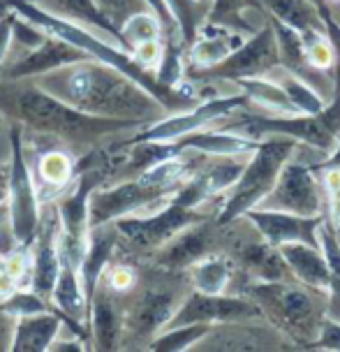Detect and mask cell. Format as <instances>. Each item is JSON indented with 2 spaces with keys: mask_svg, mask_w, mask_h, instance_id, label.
I'll list each match as a JSON object with an SVG mask.
<instances>
[{
  "mask_svg": "<svg viewBox=\"0 0 340 352\" xmlns=\"http://www.w3.org/2000/svg\"><path fill=\"white\" fill-rule=\"evenodd\" d=\"M63 313H35V316L16 318L14 341H12V352H44L52 350L56 338L63 331Z\"/></svg>",
  "mask_w": 340,
  "mask_h": 352,
  "instance_id": "cb8c5ba5",
  "label": "cell"
},
{
  "mask_svg": "<svg viewBox=\"0 0 340 352\" xmlns=\"http://www.w3.org/2000/svg\"><path fill=\"white\" fill-rule=\"evenodd\" d=\"M315 348L338 350L340 352V322L324 318L322 327H319V336H317V343H315Z\"/></svg>",
  "mask_w": 340,
  "mask_h": 352,
  "instance_id": "7dc6e473",
  "label": "cell"
},
{
  "mask_svg": "<svg viewBox=\"0 0 340 352\" xmlns=\"http://www.w3.org/2000/svg\"><path fill=\"white\" fill-rule=\"evenodd\" d=\"M86 58H91V56L77 49L74 44L47 35V40H44L40 47L30 49L26 56H21L19 60L5 67V79L21 81L28 77H42V74H47V72H54V70H58V67L72 65V63H79Z\"/></svg>",
  "mask_w": 340,
  "mask_h": 352,
  "instance_id": "2e32d148",
  "label": "cell"
},
{
  "mask_svg": "<svg viewBox=\"0 0 340 352\" xmlns=\"http://www.w3.org/2000/svg\"><path fill=\"white\" fill-rule=\"evenodd\" d=\"M12 165H10V232L19 246H30L40 230V199H37L33 176H30L23 142L19 130H12Z\"/></svg>",
  "mask_w": 340,
  "mask_h": 352,
  "instance_id": "ba28073f",
  "label": "cell"
},
{
  "mask_svg": "<svg viewBox=\"0 0 340 352\" xmlns=\"http://www.w3.org/2000/svg\"><path fill=\"white\" fill-rule=\"evenodd\" d=\"M248 297L257 301L264 318L271 320L275 329L285 336L299 338L301 345L319 336V327L324 322L322 304H317L319 290L308 285H294L292 280H260L250 285Z\"/></svg>",
  "mask_w": 340,
  "mask_h": 352,
  "instance_id": "277c9868",
  "label": "cell"
},
{
  "mask_svg": "<svg viewBox=\"0 0 340 352\" xmlns=\"http://www.w3.org/2000/svg\"><path fill=\"white\" fill-rule=\"evenodd\" d=\"M181 77H183V63H181V54L176 44H167V49L162 52V58L155 67V79L162 86L179 88Z\"/></svg>",
  "mask_w": 340,
  "mask_h": 352,
  "instance_id": "f35d334b",
  "label": "cell"
},
{
  "mask_svg": "<svg viewBox=\"0 0 340 352\" xmlns=\"http://www.w3.org/2000/svg\"><path fill=\"white\" fill-rule=\"evenodd\" d=\"M58 223L56 218L42 216V228L37 230V248L33 255V290L44 299H52L56 278L60 269L58 253Z\"/></svg>",
  "mask_w": 340,
  "mask_h": 352,
  "instance_id": "7402d4cb",
  "label": "cell"
},
{
  "mask_svg": "<svg viewBox=\"0 0 340 352\" xmlns=\"http://www.w3.org/2000/svg\"><path fill=\"white\" fill-rule=\"evenodd\" d=\"M19 290V280L10 272L0 269V299H8L12 292Z\"/></svg>",
  "mask_w": 340,
  "mask_h": 352,
  "instance_id": "f907efd6",
  "label": "cell"
},
{
  "mask_svg": "<svg viewBox=\"0 0 340 352\" xmlns=\"http://www.w3.org/2000/svg\"><path fill=\"white\" fill-rule=\"evenodd\" d=\"M238 260L260 280H294L280 248L269 241H248L238 248Z\"/></svg>",
  "mask_w": 340,
  "mask_h": 352,
  "instance_id": "4316f807",
  "label": "cell"
},
{
  "mask_svg": "<svg viewBox=\"0 0 340 352\" xmlns=\"http://www.w3.org/2000/svg\"><path fill=\"white\" fill-rule=\"evenodd\" d=\"M104 167H88L84 174L79 176L77 186L72 188L65 197L60 199L56 211H58L60 223V236L58 243L74 262H81L88 243V234H91V220H88V202H91L93 190L102 184Z\"/></svg>",
  "mask_w": 340,
  "mask_h": 352,
  "instance_id": "30bf717a",
  "label": "cell"
},
{
  "mask_svg": "<svg viewBox=\"0 0 340 352\" xmlns=\"http://www.w3.org/2000/svg\"><path fill=\"white\" fill-rule=\"evenodd\" d=\"M174 153H194L211 155V158H238V155H248L260 146V140H250V137L236 135V132H190V135L181 137L172 142Z\"/></svg>",
  "mask_w": 340,
  "mask_h": 352,
  "instance_id": "44dd1931",
  "label": "cell"
},
{
  "mask_svg": "<svg viewBox=\"0 0 340 352\" xmlns=\"http://www.w3.org/2000/svg\"><path fill=\"white\" fill-rule=\"evenodd\" d=\"M5 267V260H3V257H0V269H3Z\"/></svg>",
  "mask_w": 340,
  "mask_h": 352,
  "instance_id": "11a10c76",
  "label": "cell"
},
{
  "mask_svg": "<svg viewBox=\"0 0 340 352\" xmlns=\"http://www.w3.org/2000/svg\"><path fill=\"white\" fill-rule=\"evenodd\" d=\"M49 5H52V12H56V14L70 19L74 23H81V26L98 30V35L104 37L106 42L116 44V47H121L123 52L132 54L130 44L123 40L118 26H113L109 19L100 12L95 0H49Z\"/></svg>",
  "mask_w": 340,
  "mask_h": 352,
  "instance_id": "d4e9b609",
  "label": "cell"
},
{
  "mask_svg": "<svg viewBox=\"0 0 340 352\" xmlns=\"http://www.w3.org/2000/svg\"><path fill=\"white\" fill-rule=\"evenodd\" d=\"M162 44L160 40H148V42H141L137 44L135 49H132V56H135V60L139 63L141 67H146V70H153L157 67V63L162 58Z\"/></svg>",
  "mask_w": 340,
  "mask_h": 352,
  "instance_id": "f6af8a7d",
  "label": "cell"
},
{
  "mask_svg": "<svg viewBox=\"0 0 340 352\" xmlns=\"http://www.w3.org/2000/svg\"><path fill=\"white\" fill-rule=\"evenodd\" d=\"M206 220L204 213L197 211V206H188L176 195L167 199L165 206L153 216H123L113 220V228L118 230V236H123L132 248L139 250H157L167 241L183 232L190 225H197Z\"/></svg>",
  "mask_w": 340,
  "mask_h": 352,
  "instance_id": "52a82bcc",
  "label": "cell"
},
{
  "mask_svg": "<svg viewBox=\"0 0 340 352\" xmlns=\"http://www.w3.org/2000/svg\"><path fill=\"white\" fill-rule=\"evenodd\" d=\"M0 96H5V100H0V107L12 111V116H16L23 125L72 142H91L109 132L135 130L144 125L141 121H128V118L84 114L37 84L14 86L12 81V86H0Z\"/></svg>",
  "mask_w": 340,
  "mask_h": 352,
  "instance_id": "7a4b0ae2",
  "label": "cell"
},
{
  "mask_svg": "<svg viewBox=\"0 0 340 352\" xmlns=\"http://www.w3.org/2000/svg\"><path fill=\"white\" fill-rule=\"evenodd\" d=\"M146 5L155 12L157 16H160L162 26H176L172 14H169V10H167V5H165V0H146Z\"/></svg>",
  "mask_w": 340,
  "mask_h": 352,
  "instance_id": "816d5d0a",
  "label": "cell"
},
{
  "mask_svg": "<svg viewBox=\"0 0 340 352\" xmlns=\"http://www.w3.org/2000/svg\"><path fill=\"white\" fill-rule=\"evenodd\" d=\"M213 241V230L206 220L197 225H190L183 232H179L172 241H167L162 248L155 250V262L165 269H190L194 262L209 255V246Z\"/></svg>",
  "mask_w": 340,
  "mask_h": 352,
  "instance_id": "d6986e66",
  "label": "cell"
},
{
  "mask_svg": "<svg viewBox=\"0 0 340 352\" xmlns=\"http://www.w3.org/2000/svg\"><path fill=\"white\" fill-rule=\"evenodd\" d=\"M297 146L299 142L289 140V137H271V140L260 142V146L253 151V158L245 162L241 176L231 186L229 197L225 199L223 209L218 213V228H227L236 218L245 216L262 204V199L273 190L285 162L297 153Z\"/></svg>",
  "mask_w": 340,
  "mask_h": 352,
  "instance_id": "5b68a950",
  "label": "cell"
},
{
  "mask_svg": "<svg viewBox=\"0 0 340 352\" xmlns=\"http://www.w3.org/2000/svg\"><path fill=\"white\" fill-rule=\"evenodd\" d=\"M243 5H245V0H213V8L209 12V21L231 26V23L238 19V12L243 10Z\"/></svg>",
  "mask_w": 340,
  "mask_h": 352,
  "instance_id": "7bdbcfd3",
  "label": "cell"
},
{
  "mask_svg": "<svg viewBox=\"0 0 340 352\" xmlns=\"http://www.w3.org/2000/svg\"><path fill=\"white\" fill-rule=\"evenodd\" d=\"M0 311L14 318H23V316H35V313H49V306L42 294H37L35 290H21L19 287L8 299H3Z\"/></svg>",
  "mask_w": 340,
  "mask_h": 352,
  "instance_id": "74e56055",
  "label": "cell"
},
{
  "mask_svg": "<svg viewBox=\"0 0 340 352\" xmlns=\"http://www.w3.org/2000/svg\"><path fill=\"white\" fill-rule=\"evenodd\" d=\"M37 172L49 188H63L72 179L74 165L65 151H49L37 160Z\"/></svg>",
  "mask_w": 340,
  "mask_h": 352,
  "instance_id": "e575fe53",
  "label": "cell"
},
{
  "mask_svg": "<svg viewBox=\"0 0 340 352\" xmlns=\"http://www.w3.org/2000/svg\"><path fill=\"white\" fill-rule=\"evenodd\" d=\"M280 65L278 40H275L273 26H264L253 37H248L231 56L223 63L209 67V70L192 72L194 79H248V77H267Z\"/></svg>",
  "mask_w": 340,
  "mask_h": 352,
  "instance_id": "8fae6325",
  "label": "cell"
},
{
  "mask_svg": "<svg viewBox=\"0 0 340 352\" xmlns=\"http://www.w3.org/2000/svg\"><path fill=\"white\" fill-rule=\"evenodd\" d=\"M280 253L285 257L294 280L304 283V285L313 287V290H319V292H326L331 287L329 264H326V257L319 246L297 241V243H285V246H280Z\"/></svg>",
  "mask_w": 340,
  "mask_h": 352,
  "instance_id": "603a6c76",
  "label": "cell"
},
{
  "mask_svg": "<svg viewBox=\"0 0 340 352\" xmlns=\"http://www.w3.org/2000/svg\"><path fill=\"white\" fill-rule=\"evenodd\" d=\"M257 209L289 211L299 216H322V192L315 179V169L294 155L285 162L273 190L262 199Z\"/></svg>",
  "mask_w": 340,
  "mask_h": 352,
  "instance_id": "7c38bea8",
  "label": "cell"
},
{
  "mask_svg": "<svg viewBox=\"0 0 340 352\" xmlns=\"http://www.w3.org/2000/svg\"><path fill=\"white\" fill-rule=\"evenodd\" d=\"M319 14L324 19V28H326V37H329V44L333 49V56H336V88H340V23L331 16V12L324 8V5H317Z\"/></svg>",
  "mask_w": 340,
  "mask_h": 352,
  "instance_id": "ee69618b",
  "label": "cell"
},
{
  "mask_svg": "<svg viewBox=\"0 0 340 352\" xmlns=\"http://www.w3.org/2000/svg\"><path fill=\"white\" fill-rule=\"evenodd\" d=\"M165 5L174 19L181 40L185 44H192L194 35H197V28H199L197 0H165Z\"/></svg>",
  "mask_w": 340,
  "mask_h": 352,
  "instance_id": "8d00e7d4",
  "label": "cell"
},
{
  "mask_svg": "<svg viewBox=\"0 0 340 352\" xmlns=\"http://www.w3.org/2000/svg\"><path fill=\"white\" fill-rule=\"evenodd\" d=\"M306 58L308 65L315 67V70H326L336 63V56H333V49L329 44V37H317V40L306 44Z\"/></svg>",
  "mask_w": 340,
  "mask_h": 352,
  "instance_id": "b9f144b4",
  "label": "cell"
},
{
  "mask_svg": "<svg viewBox=\"0 0 340 352\" xmlns=\"http://www.w3.org/2000/svg\"><path fill=\"white\" fill-rule=\"evenodd\" d=\"M183 299H176V292L172 290H146L139 294L130 313V329L137 338H153L160 334L162 327L169 324V320L176 313V308Z\"/></svg>",
  "mask_w": 340,
  "mask_h": 352,
  "instance_id": "ffe728a7",
  "label": "cell"
},
{
  "mask_svg": "<svg viewBox=\"0 0 340 352\" xmlns=\"http://www.w3.org/2000/svg\"><path fill=\"white\" fill-rule=\"evenodd\" d=\"M106 285L111 287V290L121 292V290H130L132 285H135V272L128 267H116L111 269L109 276H106Z\"/></svg>",
  "mask_w": 340,
  "mask_h": 352,
  "instance_id": "681fc988",
  "label": "cell"
},
{
  "mask_svg": "<svg viewBox=\"0 0 340 352\" xmlns=\"http://www.w3.org/2000/svg\"><path fill=\"white\" fill-rule=\"evenodd\" d=\"M245 218L255 225L264 241L271 246L280 248L285 243H310L319 246L317 230L322 225L324 216H299L289 211H273V209H253L245 213Z\"/></svg>",
  "mask_w": 340,
  "mask_h": 352,
  "instance_id": "9a60e30c",
  "label": "cell"
},
{
  "mask_svg": "<svg viewBox=\"0 0 340 352\" xmlns=\"http://www.w3.org/2000/svg\"><path fill=\"white\" fill-rule=\"evenodd\" d=\"M116 246H118V230L113 228V223L91 228L84 257H81V262H79V276H81V285H84V294L88 301V311H91V299L98 290L100 280H102L106 264H109L111 255L116 253Z\"/></svg>",
  "mask_w": 340,
  "mask_h": 352,
  "instance_id": "ac0fdd59",
  "label": "cell"
},
{
  "mask_svg": "<svg viewBox=\"0 0 340 352\" xmlns=\"http://www.w3.org/2000/svg\"><path fill=\"white\" fill-rule=\"evenodd\" d=\"M37 86L84 114L128 121H160L167 109L144 86L116 67L86 58L42 74Z\"/></svg>",
  "mask_w": 340,
  "mask_h": 352,
  "instance_id": "6da1fadb",
  "label": "cell"
},
{
  "mask_svg": "<svg viewBox=\"0 0 340 352\" xmlns=\"http://www.w3.org/2000/svg\"><path fill=\"white\" fill-rule=\"evenodd\" d=\"M162 21L153 10H141L135 12L121 23V35L123 40L130 44V49H135L137 44L148 42V40H160Z\"/></svg>",
  "mask_w": 340,
  "mask_h": 352,
  "instance_id": "836d02e7",
  "label": "cell"
},
{
  "mask_svg": "<svg viewBox=\"0 0 340 352\" xmlns=\"http://www.w3.org/2000/svg\"><path fill=\"white\" fill-rule=\"evenodd\" d=\"M282 331L273 324H253L250 320H234V322H218L192 345V350L211 352H260V350H280L287 348L282 341Z\"/></svg>",
  "mask_w": 340,
  "mask_h": 352,
  "instance_id": "5bb4252c",
  "label": "cell"
},
{
  "mask_svg": "<svg viewBox=\"0 0 340 352\" xmlns=\"http://www.w3.org/2000/svg\"><path fill=\"white\" fill-rule=\"evenodd\" d=\"M192 283L199 292L206 294H223L231 278V264L227 257L206 255L190 267Z\"/></svg>",
  "mask_w": 340,
  "mask_h": 352,
  "instance_id": "4dcf8cb0",
  "label": "cell"
},
{
  "mask_svg": "<svg viewBox=\"0 0 340 352\" xmlns=\"http://www.w3.org/2000/svg\"><path fill=\"white\" fill-rule=\"evenodd\" d=\"M248 102V96L245 93H238V96H223V98H213L206 100L201 104L188 107L181 114L176 116H165L160 121H155L153 125L144 128L139 135H135L132 140L123 142V146H135V144H146V142H176L181 137L190 135V132H197L206 125L220 121V118L231 116L236 109H241Z\"/></svg>",
  "mask_w": 340,
  "mask_h": 352,
  "instance_id": "9c48e42d",
  "label": "cell"
},
{
  "mask_svg": "<svg viewBox=\"0 0 340 352\" xmlns=\"http://www.w3.org/2000/svg\"><path fill=\"white\" fill-rule=\"evenodd\" d=\"M333 230H336V236H338V241H340V223L333 225Z\"/></svg>",
  "mask_w": 340,
  "mask_h": 352,
  "instance_id": "db71d44e",
  "label": "cell"
},
{
  "mask_svg": "<svg viewBox=\"0 0 340 352\" xmlns=\"http://www.w3.org/2000/svg\"><path fill=\"white\" fill-rule=\"evenodd\" d=\"M267 77L278 81V84L282 86V91L287 93V98L292 100V104L297 107L299 114H319V111L326 107L324 100L319 98V93L315 91V88H310L304 79L297 77L294 72L285 70L282 65L275 67L273 72H269Z\"/></svg>",
  "mask_w": 340,
  "mask_h": 352,
  "instance_id": "f546056e",
  "label": "cell"
},
{
  "mask_svg": "<svg viewBox=\"0 0 340 352\" xmlns=\"http://www.w3.org/2000/svg\"><path fill=\"white\" fill-rule=\"evenodd\" d=\"M236 135L257 140L262 135L269 137H289L299 144H308L310 148L329 155L340 137V88L333 91L331 102L319 114H292V116H260L250 114L241 123L229 128Z\"/></svg>",
  "mask_w": 340,
  "mask_h": 352,
  "instance_id": "8992f818",
  "label": "cell"
},
{
  "mask_svg": "<svg viewBox=\"0 0 340 352\" xmlns=\"http://www.w3.org/2000/svg\"><path fill=\"white\" fill-rule=\"evenodd\" d=\"M248 40L245 33L234 30L231 26L216 21H206L204 26L197 28V35L190 44V65L192 72L209 70V67L223 63L227 56H231L241 44Z\"/></svg>",
  "mask_w": 340,
  "mask_h": 352,
  "instance_id": "e0dca14e",
  "label": "cell"
},
{
  "mask_svg": "<svg viewBox=\"0 0 340 352\" xmlns=\"http://www.w3.org/2000/svg\"><path fill=\"white\" fill-rule=\"evenodd\" d=\"M317 241H319V248L326 257V264H329V278H331V297L340 301V241L336 236V230H333L331 223L322 220L317 230Z\"/></svg>",
  "mask_w": 340,
  "mask_h": 352,
  "instance_id": "d590c367",
  "label": "cell"
},
{
  "mask_svg": "<svg viewBox=\"0 0 340 352\" xmlns=\"http://www.w3.org/2000/svg\"><path fill=\"white\" fill-rule=\"evenodd\" d=\"M211 329V324H176V327H165V331L155 334L150 338L148 348L155 352H185L192 350V345L199 341L206 331Z\"/></svg>",
  "mask_w": 340,
  "mask_h": 352,
  "instance_id": "d6a6232c",
  "label": "cell"
},
{
  "mask_svg": "<svg viewBox=\"0 0 340 352\" xmlns=\"http://www.w3.org/2000/svg\"><path fill=\"white\" fill-rule=\"evenodd\" d=\"M12 37L21 44V47H26L28 52L30 49H37L40 44L47 40V33H44L42 28H37L35 23L26 21L23 16H19L14 12V23H12Z\"/></svg>",
  "mask_w": 340,
  "mask_h": 352,
  "instance_id": "60d3db41",
  "label": "cell"
},
{
  "mask_svg": "<svg viewBox=\"0 0 340 352\" xmlns=\"http://www.w3.org/2000/svg\"><path fill=\"white\" fill-rule=\"evenodd\" d=\"M88 331H91V336L95 338V348H100V350L118 348V338H121V318H118L116 306H113V301L109 299V294H106L100 285L91 299Z\"/></svg>",
  "mask_w": 340,
  "mask_h": 352,
  "instance_id": "83f0119b",
  "label": "cell"
},
{
  "mask_svg": "<svg viewBox=\"0 0 340 352\" xmlns=\"http://www.w3.org/2000/svg\"><path fill=\"white\" fill-rule=\"evenodd\" d=\"M236 84L243 88L248 100L262 104L264 109L273 111V114L280 116L299 114L297 107L292 104V100L287 98V93L282 91V86L271 77H248V79H238Z\"/></svg>",
  "mask_w": 340,
  "mask_h": 352,
  "instance_id": "f1b7e54d",
  "label": "cell"
},
{
  "mask_svg": "<svg viewBox=\"0 0 340 352\" xmlns=\"http://www.w3.org/2000/svg\"><path fill=\"white\" fill-rule=\"evenodd\" d=\"M267 8L278 21L297 30L304 37V44L326 35L319 8L310 0H267Z\"/></svg>",
  "mask_w": 340,
  "mask_h": 352,
  "instance_id": "484cf974",
  "label": "cell"
},
{
  "mask_svg": "<svg viewBox=\"0 0 340 352\" xmlns=\"http://www.w3.org/2000/svg\"><path fill=\"white\" fill-rule=\"evenodd\" d=\"M12 23H14V12H0V67L5 63V56L10 52V44H12Z\"/></svg>",
  "mask_w": 340,
  "mask_h": 352,
  "instance_id": "c3c4849f",
  "label": "cell"
},
{
  "mask_svg": "<svg viewBox=\"0 0 340 352\" xmlns=\"http://www.w3.org/2000/svg\"><path fill=\"white\" fill-rule=\"evenodd\" d=\"M190 160L183 153L169 155L141 169L135 179L121 181L109 188H95L88 202V220L91 228L113 223V220L132 216L144 206L165 204L172 195L183 186V176Z\"/></svg>",
  "mask_w": 340,
  "mask_h": 352,
  "instance_id": "3957f363",
  "label": "cell"
},
{
  "mask_svg": "<svg viewBox=\"0 0 340 352\" xmlns=\"http://www.w3.org/2000/svg\"><path fill=\"white\" fill-rule=\"evenodd\" d=\"M271 26H273L275 40H278L280 65L285 67V70L294 72L297 77H301V74L306 72V67H308L304 37H301L294 28H289L282 21H278L275 16H273V21H271Z\"/></svg>",
  "mask_w": 340,
  "mask_h": 352,
  "instance_id": "1f68e13d",
  "label": "cell"
},
{
  "mask_svg": "<svg viewBox=\"0 0 340 352\" xmlns=\"http://www.w3.org/2000/svg\"><path fill=\"white\" fill-rule=\"evenodd\" d=\"M324 186L329 192L331 220L336 225L340 223V169H324Z\"/></svg>",
  "mask_w": 340,
  "mask_h": 352,
  "instance_id": "bcb514c9",
  "label": "cell"
},
{
  "mask_svg": "<svg viewBox=\"0 0 340 352\" xmlns=\"http://www.w3.org/2000/svg\"><path fill=\"white\" fill-rule=\"evenodd\" d=\"M319 169H340V137H338V144L336 148L329 153V158H326L322 165H319Z\"/></svg>",
  "mask_w": 340,
  "mask_h": 352,
  "instance_id": "f5cc1de1",
  "label": "cell"
},
{
  "mask_svg": "<svg viewBox=\"0 0 340 352\" xmlns=\"http://www.w3.org/2000/svg\"><path fill=\"white\" fill-rule=\"evenodd\" d=\"M95 5L113 26H118V30H121V23L125 19L132 16L135 12L150 10L146 0H95Z\"/></svg>",
  "mask_w": 340,
  "mask_h": 352,
  "instance_id": "ab89813d",
  "label": "cell"
},
{
  "mask_svg": "<svg viewBox=\"0 0 340 352\" xmlns=\"http://www.w3.org/2000/svg\"><path fill=\"white\" fill-rule=\"evenodd\" d=\"M264 318L262 308L250 297H227V294H206L194 290L185 294L176 308L167 327L176 324H218L234 320H257Z\"/></svg>",
  "mask_w": 340,
  "mask_h": 352,
  "instance_id": "4fadbf2b",
  "label": "cell"
}]
</instances>
